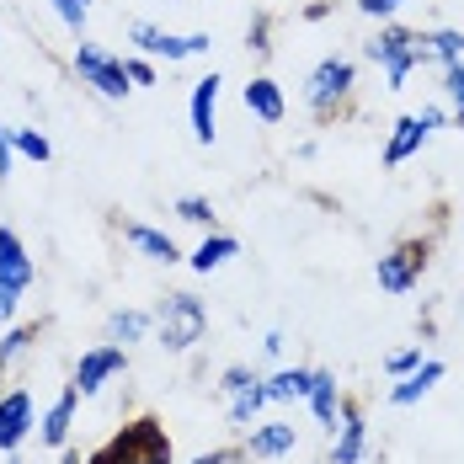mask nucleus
<instances>
[{"label": "nucleus", "instance_id": "nucleus-1", "mask_svg": "<svg viewBox=\"0 0 464 464\" xmlns=\"http://www.w3.org/2000/svg\"><path fill=\"white\" fill-rule=\"evenodd\" d=\"M81 464H171V438H166L160 417H134Z\"/></svg>", "mask_w": 464, "mask_h": 464}, {"label": "nucleus", "instance_id": "nucleus-2", "mask_svg": "<svg viewBox=\"0 0 464 464\" xmlns=\"http://www.w3.org/2000/svg\"><path fill=\"white\" fill-rule=\"evenodd\" d=\"M363 59H373V64L384 70L390 92H401V86L411 81V70L432 59V48H427V33H417V27H401V22H384L369 44H363Z\"/></svg>", "mask_w": 464, "mask_h": 464}, {"label": "nucleus", "instance_id": "nucleus-3", "mask_svg": "<svg viewBox=\"0 0 464 464\" xmlns=\"http://www.w3.org/2000/svg\"><path fill=\"white\" fill-rule=\"evenodd\" d=\"M203 336H208V304H203L198 294H187V288H171V294L155 304V342L182 358V353H192Z\"/></svg>", "mask_w": 464, "mask_h": 464}, {"label": "nucleus", "instance_id": "nucleus-4", "mask_svg": "<svg viewBox=\"0 0 464 464\" xmlns=\"http://www.w3.org/2000/svg\"><path fill=\"white\" fill-rule=\"evenodd\" d=\"M353 86H358V64H353V59H342V53H325L321 64L304 75V107H310L321 123H331V118L347 107Z\"/></svg>", "mask_w": 464, "mask_h": 464}, {"label": "nucleus", "instance_id": "nucleus-5", "mask_svg": "<svg viewBox=\"0 0 464 464\" xmlns=\"http://www.w3.org/2000/svg\"><path fill=\"white\" fill-rule=\"evenodd\" d=\"M75 75H81V86H92L96 96H107V102H123V96L134 92V81H129V64H123V53H112V48L92 44V38H75Z\"/></svg>", "mask_w": 464, "mask_h": 464}, {"label": "nucleus", "instance_id": "nucleus-6", "mask_svg": "<svg viewBox=\"0 0 464 464\" xmlns=\"http://www.w3.org/2000/svg\"><path fill=\"white\" fill-rule=\"evenodd\" d=\"M427 262H432V240H401L373 262V283L384 294H411L427 278Z\"/></svg>", "mask_w": 464, "mask_h": 464}, {"label": "nucleus", "instance_id": "nucleus-7", "mask_svg": "<svg viewBox=\"0 0 464 464\" xmlns=\"http://www.w3.org/2000/svg\"><path fill=\"white\" fill-rule=\"evenodd\" d=\"M129 44L140 48L144 59L182 64V59L208 53V48H214V38H208V33H166V27H155V22H129Z\"/></svg>", "mask_w": 464, "mask_h": 464}, {"label": "nucleus", "instance_id": "nucleus-8", "mask_svg": "<svg viewBox=\"0 0 464 464\" xmlns=\"http://www.w3.org/2000/svg\"><path fill=\"white\" fill-rule=\"evenodd\" d=\"M443 123H449L443 107H421V112L395 118V129H390V140H384V166L395 171V166H406L411 155H421V144L432 140V129H443Z\"/></svg>", "mask_w": 464, "mask_h": 464}, {"label": "nucleus", "instance_id": "nucleus-9", "mask_svg": "<svg viewBox=\"0 0 464 464\" xmlns=\"http://www.w3.org/2000/svg\"><path fill=\"white\" fill-rule=\"evenodd\" d=\"M118 373H129V347H123V342H96L92 353H81L70 384L92 401V395H102V384H112Z\"/></svg>", "mask_w": 464, "mask_h": 464}, {"label": "nucleus", "instance_id": "nucleus-10", "mask_svg": "<svg viewBox=\"0 0 464 464\" xmlns=\"http://www.w3.org/2000/svg\"><path fill=\"white\" fill-rule=\"evenodd\" d=\"M38 432V406L27 384H11L0 395V454H22V443Z\"/></svg>", "mask_w": 464, "mask_h": 464}, {"label": "nucleus", "instance_id": "nucleus-11", "mask_svg": "<svg viewBox=\"0 0 464 464\" xmlns=\"http://www.w3.org/2000/svg\"><path fill=\"white\" fill-rule=\"evenodd\" d=\"M369 459V421L358 411V401L342 395V421L331 432V464H363Z\"/></svg>", "mask_w": 464, "mask_h": 464}, {"label": "nucleus", "instance_id": "nucleus-12", "mask_svg": "<svg viewBox=\"0 0 464 464\" xmlns=\"http://www.w3.org/2000/svg\"><path fill=\"white\" fill-rule=\"evenodd\" d=\"M81 390L75 384H64L53 401H48V411L38 417V443L44 449H70V432H75V411H81Z\"/></svg>", "mask_w": 464, "mask_h": 464}, {"label": "nucleus", "instance_id": "nucleus-13", "mask_svg": "<svg viewBox=\"0 0 464 464\" xmlns=\"http://www.w3.org/2000/svg\"><path fill=\"white\" fill-rule=\"evenodd\" d=\"M219 86H225V75H219V70H208V75L192 86L187 118H192V140H198V144L219 140Z\"/></svg>", "mask_w": 464, "mask_h": 464}, {"label": "nucleus", "instance_id": "nucleus-14", "mask_svg": "<svg viewBox=\"0 0 464 464\" xmlns=\"http://www.w3.org/2000/svg\"><path fill=\"white\" fill-rule=\"evenodd\" d=\"M33 283H38V262L27 256L22 235L11 230V225H0V288H11V294H27Z\"/></svg>", "mask_w": 464, "mask_h": 464}, {"label": "nucleus", "instance_id": "nucleus-15", "mask_svg": "<svg viewBox=\"0 0 464 464\" xmlns=\"http://www.w3.org/2000/svg\"><path fill=\"white\" fill-rule=\"evenodd\" d=\"M294 443H299L294 421H262V427L246 432L240 454H246V459H283V454H294Z\"/></svg>", "mask_w": 464, "mask_h": 464}, {"label": "nucleus", "instance_id": "nucleus-16", "mask_svg": "<svg viewBox=\"0 0 464 464\" xmlns=\"http://www.w3.org/2000/svg\"><path fill=\"white\" fill-rule=\"evenodd\" d=\"M123 240L140 251V256H150V262H182V246L171 240L166 230H155V225H140V219H123Z\"/></svg>", "mask_w": 464, "mask_h": 464}, {"label": "nucleus", "instance_id": "nucleus-17", "mask_svg": "<svg viewBox=\"0 0 464 464\" xmlns=\"http://www.w3.org/2000/svg\"><path fill=\"white\" fill-rule=\"evenodd\" d=\"M240 96H246V112H251V118H262L267 129H278L283 118H288V102H283V86L273 81V75H256V81H251V86H246Z\"/></svg>", "mask_w": 464, "mask_h": 464}, {"label": "nucleus", "instance_id": "nucleus-18", "mask_svg": "<svg viewBox=\"0 0 464 464\" xmlns=\"http://www.w3.org/2000/svg\"><path fill=\"white\" fill-rule=\"evenodd\" d=\"M304 406H310V417L321 421L325 432H336V421H342V390H336V373L331 369H315Z\"/></svg>", "mask_w": 464, "mask_h": 464}, {"label": "nucleus", "instance_id": "nucleus-19", "mask_svg": "<svg viewBox=\"0 0 464 464\" xmlns=\"http://www.w3.org/2000/svg\"><path fill=\"white\" fill-rule=\"evenodd\" d=\"M443 373H449V369H443L438 358H421L417 373L395 379V390H390V406H417V401H427V395H432V384H438Z\"/></svg>", "mask_w": 464, "mask_h": 464}, {"label": "nucleus", "instance_id": "nucleus-20", "mask_svg": "<svg viewBox=\"0 0 464 464\" xmlns=\"http://www.w3.org/2000/svg\"><path fill=\"white\" fill-rule=\"evenodd\" d=\"M235 256H240V240L214 230V235H203V240H198V251L187 256V267L208 278V273H219V267H225V262H235Z\"/></svg>", "mask_w": 464, "mask_h": 464}, {"label": "nucleus", "instance_id": "nucleus-21", "mask_svg": "<svg viewBox=\"0 0 464 464\" xmlns=\"http://www.w3.org/2000/svg\"><path fill=\"white\" fill-rule=\"evenodd\" d=\"M38 336H44V321H22V325H5V336H0V373H11L33 347H38Z\"/></svg>", "mask_w": 464, "mask_h": 464}, {"label": "nucleus", "instance_id": "nucleus-22", "mask_svg": "<svg viewBox=\"0 0 464 464\" xmlns=\"http://www.w3.org/2000/svg\"><path fill=\"white\" fill-rule=\"evenodd\" d=\"M155 331V310H112L107 315V342H123V347H134Z\"/></svg>", "mask_w": 464, "mask_h": 464}, {"label": "nucleus", "instance_id": "nucleus-23", "mask_svg": "<svg viewBox=\"0 0 464 464\" xmlns=\"http://www.w3.org/2000/svg\"><path fill=\"white\" fill-rule=\"evenodd\" d=\"M310 379H315V369H278L273 379H267V401H273V406H283V401H304V395H310Z\"/></svg>", "mask_w": 464, "mask_h": 464}, {"label": "nucleus", "instance_id": "nucleus-24", "mask_svg": "<svg viewBox=\"0 0 464 464\" xmlns=\"http://www.w3.org/2000/svg\"><path fill=\"white\" fill-rule=\"evenodd\" d=\"M262 406H273L267 401V379L256 384V390H246V395H235V401H225V417H230V427H256V417H262Z\"/></svg>", "mask_w": 464, "mask_h": 464}, {"label": "nucleus", "instance_id": "nucleus-25", "mask_svg": "<svg viewBox=\"0 0 464 464\" xmlns=\"http://www.w3.org/2000/svg\"><path fill=\"white\" fill-rule=\"evenodd\" d=\"M427 48H432V59L449 70V64H459L464 59V33L459 27H438V33H427Z\"/></svg>", "mask_w": 464, "mask_h": 464}, {"label": "nucleus", "instance_id": "nucleus-26", "mask_svg": "<svg viewBox=\"0 0 464 464\" xmlns=\"http://www.w3.org/2000/svg\"><path fill=\"white\" fill-rule=\"evenodd\" d=\"M11 140H16V155H27V160H53V144H48L44 129H11Z\"/></svg>", "mask_w": 464, "mask_h": 464}, {"label": "nucleus", "instance_id": "nucleus-27", "mask_svg": "<svg viewBox=\"0 0 464 464\" xmlns=\"http://www.w3.org/2000/svg\"><path fill=\"white\" fill-rule=\"evenodd\" d=\"M256 384H262V373H256V369H246V363H230V369L219 373V395H225V401L246 395V390H256Z\"/></svg>", "mask_w": 464, "mask_h": 464}, {"label": "nucleus", "instance_id": "nucleus-28", "mask_svg": "<svg viewBox=\"0 0 464 464\" xmlns=\"http://www.w3.org/2000/svg\"><path fill=\"white\" fill-rule=\"evenodd\" d=\"M177 219H182V225H208V230H214V203L198 198V192H187V198H177Z\"/></svg>", "mask_w": 464, "mask_h": 464}, {"label": "nucleus", "instance_id": "nucleus-29", "mask_svg": "<svg viewBox=\"0 0 464 464\" xmlns=\"http://www.w3.org/2000/svg\"><path fill=\"white\" fill-rule=\"evenodd\" d=\"M48 5L59 11V22H64V27H70L75 38H86V16H92V11H86L81 0H48Z\"/></svg>", "mask_w": 464, "mask_h": 464}, {"label": "nucleus", "instance_id": "nucleus-30", "mask_svg": "<svg viewBox=\"0 0 464 464\" xmlns=\"http://www.w3.org/2000/svg\"><path fill=\"white\" fill-rule=\"evenodd\" d=\"M417 369H421V347H401V353L384 358V373L390 379H406V373H417Z\"/></svg>", "mask_w": 464, "mask_h": 464}, {"label": "nucleus", "instance_id": "nucleus-31", "mask_svg": "<svg viewBox=\"0 0 464 464\" xmlns=\"http://www.w3.org/2000/svg\"><path fill=\"white\" fill-rule=\"evenodd\" d=\"M123 64H129V81L134 86H155V64L144 53H123Z\"/></svg>", "mask_w": 464, "mask_h": 464}, {"label": "nucleus", "instance_id": "nucleus-32", "mask_svg": "<svg viewBox=\"0 0 464 464\" xmlns=\"http://www.w3.org/2000/svg\"><path fill=\"white\" fill-rule=\"evenodd\" d=\"M443 92H449V102H454V107H464V59L443 70Z\"/></svg>", "mask_w": 464, "mask_h": 464}, {"label": "nucleus", "instance_id": "nucleus-33", "mask_svg": "<svg viewBox=\"0 0 464 464\" xmlns=\"http://www.w3.org/2000/svg\"><path fill=\"white\" fill-rule=\"evenodd\" d=\"M401 5H406V0H358V11H363V16H373V22H390Z\"/></svg>", "mask_w": 464, "mask_h": 464}, {"label": "nucleus", "instance_id": "nucleus-34", "mask_svg": "<svg viewBox=\"0 0 464 464\" xmlns=\"http://www.w3.org/2000/svg\"><path fill=\"white\" fill-rule=\"evenodd\" d=\"M11 160H16V140H11V129L0 123V182H11Z\"/></svg>", "mask_w": 464, "mask_h": 464}, {"label": "nucleus", "instance_id": "nucleus-35", "mask_svg": "<svg viewBox=\"0 0 464 464\" xmlns=\"http://www.w3.org/2000/svg\"><path fill=\"white\" fill-rule=\"evenodd\" d=\"M235 459H246L240 449H208V454H198L192 464H235Z\"/></svg>", "mask_w": 464, "mask_h": 464}, {"label": "nucleus", "instance_id": "nucleus-36", "mask_svg": "<svg viewBox=\"0 0 464 464\" xmlns=\"http://www.w3.org/2000/svg\"><path fill=\"white\" fill-rule=\"evenodd\" d=\"M283 342H288L283 331H267V336H262V353H267V358H278V353H283Z\"/></svg>", "mask_w": 464, "mask_h": 464}, {"label": "nucleus", "instance_id": "nucleus-37", "mask_svg": "<svg viewBox=\"0 0 464 464\" xmlns=\"http://www.w3.org/2000/svg\"><path fill=\"white\" fill-rule=\"evenodd\" d=\"M86 454H75V449H59V464H81Z\"/></svg>", "mask_w": 464, "mask_h": 464}, {"label": "nucleus", "instance_id": "nucleus-38", "mask_svg": "<svg viewBox=\"0 0 464 464\" xmlns=\"http://www.w3.org/2000/svg\"><path fill=\"white\" fill-rule=\"evenodd\" d=\"M454 123H459V129H464V107H454Z\"/></svg>", "mask_w": 464, "mask_h": 464}, {"label": "nucleus", "instance_id": "nucleus-39", "mask_svg": "<svg viewBox=\"0 0 464 464\" xmlns=\"http://www.w3.org/2000/svg\"><path fill=\"white\" fill-rule=\"evenodd\" d=\"M5 464H22V454H5Z\"/></svg>", "mask_w": 464, "mask_h": 464}, {"label": "nucleus", "instance_id": "nucleus-40", "mask_svg": "<svg viewBox=\"0 0 464 464\" xmlns=\"http://www.w3.org/2000/svg\"><path fill=\"white\" fill-rule=\"evenodd\" d=\"M81 5H86V11H92V0H81Z\"/></svg>", "mask_w": 464, "mask_h": 464}]
</instances>
